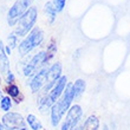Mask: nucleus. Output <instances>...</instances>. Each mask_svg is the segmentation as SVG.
<instances>
[{"label": "nucleus", "instance_id": "f257e3e1", "mask_svg": "<svg viewBox=\"0 0 130 130\" xmlns=\"http://www.w3.org/2000/svg\"><path fill=\"white\" fill-rule=\"evenodd\" d=\"M44 39V33L40 28H33L30 34L27 36V38H25L24 40L20 43L19 45V53L20 56H26L28 52H31L34 47H37L40 45V43Z\"/></svg>", "mask_w": 130, "mask_h": 130}, {"label": "nucleus", "instance_id": "f03ea898", "mask_svg": "<svg viewBox=\"0 0 130 130\" xmlns=\"http://www.w3.org/2000/svg\"><path fill=\"white\" fill-rule=\"evenodd\" d=\"M37 8L36 7H30L26 12L24 13V15L19 19V23H18V26L15 28V32L14 34L15 36H25L27 34V32H30L33 27L34 23L37 20Z\"/></svg>", "mask_w": 130, "mask_h": 130}, {"label": "nucleus", "instance_id": "7ed1b4c3", "mask_svg": "<svg viewBox=\"0 0 130 130\" xmlns=\"http://www.w3.org/2000/svg\"><path fill=\"white\" fill-rule=\"evenodd\" d=\"M33 1L34 0H17L13 4V6L10 8V11H8V17H7L8 24L11 26H13L18 21V19H20L24 15L25 12L31 7Z\"/></svg>", "mask_w": 130, "mask_h": 130}, {"label": "nucleus", "instance_id": "20e7f679", "mask_svg": "<svg viewBox=\"0 0 130 130\" xmlns=\"http://www.w3.org/2000/svg\"><path fill=\"white\" fill-rule=\"evenodd\" d=\"M47 63L46 59V52L40 51L39 53H37L36 56L32 57V59L28 63L24 65L23 68V73L25 77H33L36 75V72L39 68H41L43 65H45Z\"/></svg>", "mask_w": 130, "mask_h": 130}, {"label": "nucleus", "instance_id": "39448f33", "mask_svg": "<svg viewBox=\"0 0 130 130\" xmlns=\"http://www.w3.org/2000/svg\"><path fill=\"white\" fill-rule=\"evenodd\" d=\"M1 123H3L5 130H19L20 128L25 127L26 121L21 116V113L8 111L3 116Z\"/></svg>", "mask_w": 130, "mask_h": 130}, {"label": "nucleus", "instance_id": "423d86ee", "mask_svg": "<svg viewBox=\"0 0 130 130\" xmlns=\"http://www.w3.org/2000/svg\"><path fill=\"white\" fill-rule=\"evenodd\" d=\"M66 85H68V77H66V76H62V77L57 80V83L53 85V88H52L47 93H43L45 97V101L47 102V104H50L51 106L53 105V104L62 97Z\"/></svg>", "mask_w": 130, "mask_h": 130}, {"label": "nucleus", "instance_id": "0eeeda50", "mask_svg": "<svg viewBox=\"0 0 130 130\" xmlns=\"http://www.w3.org/2000/svg\"><path fill=\"white\" fill-rule=\"evenodd\" d=\"M62 77V64L55 63L47 69V76H46V85L43 88L41 93H47L53 88L57 80Z\"/></svg>", "mask_w": 130, "mask_h": 130}, {"label": "nucleus", "instance_id": "6e6552de", "mask_svg": "<svg viewBox=\"0 0 130 130\" xmlns=\"http://www.w3.org/2000/svg\"><path fill=\"white\" fill-rule=\"evenodd\" d=\"M46 76H47V68H41L32 77L31 82H30V89L33 93L40 91L46 85Z\"/></svg>", "mask_w": 130, "mask_h": 130}, {"label": "nucleus", "instance_id": "1a4fd4ad", "mask_svg": "<svg viewBox=\"0 0 130 130\" xmlns=\"http://www.w3.org/2000/svg\"><path fill=\"white\" fill-rule=\"evenodd\" d=\"M83 118V110H82V106L79 104H75V105H71L70 109L68 110L66 112V117H65V121L69 123L70 125V129L73 128L75 125L80 122Z\"/></svg>", "mask_w": 130, "mask_h": 130}, {"label": "nucleus", "instance_id": "9d476101", "mask_svg": "<svg viewBox=\"0 0 130 130\" xmlns=\"http://www.w3.org/2000/svg\"><path fill=\"white\" fill-rule=\"evenodd\" d=\"M65 115L64 110L62 108V104H60V101H57V102L51 106L50 109V116H51V125L53 128H57L59 125V123L62 122L63 116Z\"/></svg>", "mask_w": 130, "mask_h": 130}, {"label": "nucleus", "instance_id": "9b49d317", "mask_svg": "<svg viewBox=\"0 0 130 130\" xmlns=\"http://www.w3.org/2000/svg\"><path fill=\"white\" fill-rule=\"evenodd\" d=\"M73 99H75V96H73V86H72V83H68V85L65 88L62 97L59 98L60 104H62V108L65 113L68 112V110L70 109Z\"/></svg>", "mask_w": 130, "mask_h": 130}, {"label": "nucleus", "instance_id": "f8f14e48", "mask_svg": "<svg viewBox=\"0 0 130 130\" xmlns=\"http://www.w3.org/2000/svg\"><path fill=\"white\" fill-rule=\"evenodd\" d=\"M25 121H26L28 128L31 130H43V124H41L40 120L33 113H28Z\"/></svg>", "mask_w": 130, "mask_h": 130}, {"label": "nucleus", "instance_id": "ddd939ff", "mask_svg": "<svg viewBox=\"0 0 130 130\" xmlns=\"http://www.w3.org/2000/svg\"><path fill=\"white\" fill-rule=\"evenodd\" d=\"M82 130H99V120L95 115H91L84 121Z\"/></svg>", "mask_w": 130, "mask_h": 130}, {"label": "nucleus", "instance_id": "4468645a", "mask_svg": "<svg viewBox=\"0 0 130 130\" xmlns=\"http://www.w3.org/2000/svg\"><path fill=\"white\" fill-rule=\"evenodd\" d=\"M72 86H73V96L75 99H77L80 98V96L84 93L86 89V83L83 79H77L75 83H72Z\"/></svg>", "mask_w": 130, "mask_h": 130}, {"label": "nucleus", "instance_id": "2eb2a0df", "mask_svg": "<svg viewBox=\"0 0 130 130\" xmlns=\"http://www.w3.org/2000/svg\"><path fill=\"white\" fill-rule=\"evenodd\" d=\"M6 93L7 96L11 97V98L18 99V97L20 99H23V96L20 95V89L19 86L15 85V84H10V85L6 86Z\"/></svg>", "mask_w": 130, "mask_h": 130}, {"label": "nucleus", "instance_id": "dca6fc26", "mask_svg": "<svg viewBox=\"0 0 130 130\" xmlns=\"http://www.w3.org/2000/svg\"><path fill=\"white\" fill-rule=\"evenodd\" d=\"M11 108H12V99H11V97L8 96L3 97L1 101H0V109L3 110L4 112H8Z\"/></svg>", "mask_w": 130, "mask_h": 130}, {"label": "nucleus", "instance_id": "f3484780", "mask_svg": "<svg viewBox=\"0 0 130 130\" xmlns=\"http://www.w3.org/2000/svg\"><path fill=\"white\" fill-rule=\"evenodd\" d=\"M45 12L50 15V21H53L56 19V14H57V10H56V7L53 6V4L52 3H46L45 4Z\"/></svg>", "mask_w": 130, "mask_h": 130}, {"label": "nucleus", "instance_id": "a211bd4d", "mask_svg": "<svg viewBox=\"0 0 130 130\" xmlns=\"http://www.w3.org/2000/svg\"><path fill=\"white\" fill-rule=\"evenodd\" d=\"M65 3H66V0H52V4H53V6L56 7L57 12L63 11V8H64V6H65Z\"/></svg>", "mask_w": 130, "mask_h": 130}, {"label": "nucleus", "instance_id": "6ab92c4d", "mask_svg": "<svg viewBox=\"0 0 130 130\" xmlns=\"http://www.w3.org/2000/svg\"><path fill=\"white\" fill-rule=\"evenodd\" d=\"M14 80H15L14 75L12 73V71H8L5 75V82L7 83V85H10V84H14Z\"/></svg>", "mask_w": 130, "mask_h": 130}, {"label": "nucleus", "instance_id": "aec40b11", "mask_svg": "<svg viewBox=\"0 0 130 130\" xmlns=\"http://www.w3.org/2000/svg\"><path fill=\"white\" fill-rule=\"evenodd\" d=\"M8 44H10V46L8 47L10 48H13V47H15V44H17V36L14 33H12L11 36H8Z\"/></svg>", "mask_w": 130, "mask_h": 130}, {"label": "nucleus", "instance_id": "412c9836", "mask_svg": "<svg viewBox=\"0 0 130 130\" xmlns=\"http://www.w3.org/2000/svg\"><path fill=\"white\" fill-rule=\"evenodd\" d=\"M83 124H84V120L80 121V122H79L77 125H75V127L71 128L70 130H82V129H83Z\"/></svg>", "mask_w": 130, "mask_h": 130}, {"label": "nucleus", "instance_id": "4be33fe9", "mask_svg": "<svg viewBox=\"0 0 130 130\" xmlns=\"http://www.w3.org/2000/svg\"><path fill=\"white\" fill-rule=\"evenodd\" d=\"M60 130H70V125H69V123L66 122V121H63L62 122V125H60Z\"/></svg>", "mask_w": 130, "mask_h": 130}, {"label": "nucleus", "instance_id": "5701e85b", "mask_svg": "<svg viewBox=\"0 0 130 130\" xmlns=\"http://www.w3.org/2000/svg\"><path fill=\"white\" fill-rule=\"evenodd\" d=\"M19 130H30V129H28L27 127H23V128H20V129H19Z\"/></svg>", "mask_w": 130, "mask_h": 130}, {"label": "nucleus", "instance_id": "b1692460", "mask_svg": "<svg viewBox=\"0 0 130 130\" xmlns=\"http://www.w3.org/2000/svg\"><path fill=\"white\" fill-rule=\"evenodd\" d=\"M0 130H5V128H4L3 123H0Z\"/></svg>", "mask_w": 130, "mask_h": 130}, {"label": "nucleus", "instance_id": "393cba45", "mask_svg": "<svg viewBox=\"0 0 130 130\" xmlns=\"http://www.w3.org/2000/svg\"><path fill=\"white\" fill-rule=\"evenodd\" d=\"M0 84H1V77H0Z\"/></svg>", "mask_w": 130, "mask_h": 130}, {"label": "nucleus", "instance_id": "a878e982", "mask_svg": "<svg viewBox=\"0 0 130 130\" xmlns=\"http://www.w3.org/2000/svg\"><path fill=\"white\" fill-rule=\"evenodd\" d=\"M0 97H1V90H0Z\"/></svg>", "mask_w": 130, "mask_h": 130}]
</instances>
